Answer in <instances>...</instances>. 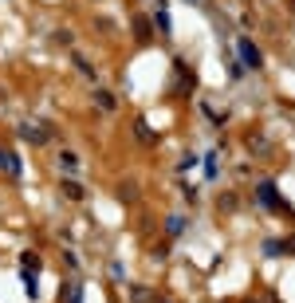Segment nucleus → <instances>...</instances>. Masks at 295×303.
Segmentation results:
<instances>
[{
	"label": "nucleus",
	"mask_w": 295,
	"mask_h": 303,
	"mask_svg": "<svg viewBox=\"0 0 295 303\" xmlns=\"http://www.w3.org/2000/svg\"><path fill=\"white\" fill-rule=\"evenodd\" d=\"M248 150H252V154H264V150H268V138H264V134H248Z\"/></svg>",
	"instance_id": "7"
},
{
	"label": "nucleus",
	"mask_w": 295,
	"mask_h": 303,
	"mask_svg": "<svg viewBox=\"0 0 295 303\" xmlns=\"http://www.w3.org/2000/svg\"><path fill=\"white\" fill-rule=\"evenodd\" d=\"M283 252H287V256H295V236H287V240H283Z\"/></svg>",
	"instance_id": "19"
},
{
	"label": "nucleus",
	"mask_w": 295,
	"mask_h": 303,
	"mask_svg": "<svg viewBox=\"0 0 295 303\" xmlns=\"http://www.w3.org/2000/svg\"><path fill=\"white\" fill-rule=\"evenodd\" d=\"M118 197H122V201H134V197H138V189H134V181H126V185H122V189H118Z\"/></svg>",
	"instance_id": "13"
},
{
	"label": "nucleus",
	"mask_w": 295,
	"mask_h": 303,
	"mask_svg": "<svg viewBox=\"0 0 295 303\" xmlns=\"http://www.w3.org/2000/svg\"><path fill=\"white\" fill-rule=\"evenodd\" d=\"M158 32H165V36H169V16H165V0H158Z\"/></svg>",
	"instance_id": "6"
},
{
	"label": "nucleus",
	"mask_w": 295,
	"mask_h": 303,
	"mask_svg": "<svg viewBox=\"0 0 295 303\" xmlns=\"http://www.w3.org/2000/svg\"><path fill=\"white\" fill-rule=\"evenodd\" d=\"M20 264H24V268H32V272H36V268H40V256H32V252H24V256H20Z\"/></svg>",
	"instance_id": "17"
},
{
	"label": "nucleus",
	"mask_w": 295,
	"mask_h": 303,
	"mask_svg": "<svg viewBox=\"0 0 295 303\" xmlns=\"http://www.w3.org/2000/svg\"><path fill=\"white\" fill-rule=\"evenodd\" d=\"M236 51H240V63H244V67H252V71H256V67H264V55H260V47L252 44L248 36H244V40H236Z\"/></svg>",
	"instance_id": "2"
},
{
	"label": "nucleus",
	"mask_w": 295,
	"mask_h": 303,
	"mask_svg": "<svg viewBox=\"0 0 295 303\" xmlns=\"http://www.w3.org/2000/svg\"><path fill=\"white\" fill-rule=\"evenodd\" d=\"M221 213H236V197H232V193H224V197H221Z\"/></svg>",
	"instance_id": "14"
},
{
	"label": "nucleus",
	"mask_w": 295,
	"mask_h": 303,
	"mask_svg": "<svg viewBox=\"0 0 295 303\" xmlns=\"http://www.w3.org/2000/svg\"><path fill=\"white\" fill-rule=\"evenodd\" d=\"M134 303H150V291L146 288H134Z\"/></svg>",
	"instance_id": "18"
},
{
	"label": "nucleus",
	"mask_w": 295,
	"mask_h": 303,
	"mask_svg": "<svg viewBox=\"0 0 295 303\" xmlns=\"http://www.w3.org/2000/svg\"><path fill=\"white\" fill-rule=\"evenodd\" d=\"M59 162H63V166H67V169H75V166H79V158H75L71 150H63V154H59Z\"/></svg>",
	"instance_id": "15"
},
{
	"label": "nucleus",
	"mask_w": 295,
	"mask_h": 303,
	"mask_svg": "<svg viewBox=\"0 0 295 303\" xmlns=\"http://www.w3.org/2000/svg\"><path fill=\"white\" fill-rule=\"evenodd\" d=\"M95 99H99L103 110H114V95H110V91H95Z\"/></svg>",
	"instance_id": "11"
},
{
	"label": "nucleus",
	"mask_w": 295,
	"mask_h": 303,
	"mask_svg": "<svg viewBox=\"0 0 295 303\" xmlns=\"http://www.w3.org/2000/svg\"><path fill=\"white\" fill-rule=\"evenodd\" d=\"M0 169H4L8 177H20V173H24V166H20V158H16L12 150H0Z\"/></svg>",
	"instance_id": "4"
},
{
	"label": "nucleus",
	"mask_w": 295,
	"mask_h": 303,
	"mask_svg": "<svg viewBox=\"0 0 295 303\" xmlns=\"http://www.w3.org/2000/svg\"><path fill=\"white\" fill-rule=\"evenodd\" d=\"M181 228H185V221H181V217H169V221H165V232H169V236H177Z\"/></svg>",
	"instance_id": "12"
},
{
	"label": "nucleus",
	"mask_w": 295,
	"mask_h": 303,
	"mask_svg": "<svg viewBox=\"0 0 295 303\" xmlns=\"http://www.w3.org/2000/svg\"><path fill=\"white\" fill-rule=\"evenodd\" d=\"M134 130H138V138H142V142H158V138H154V130H150V126H146L142 118L134 122Z\"/></svg>",
	"instance_id": "10"
},
{
	"label": "nucleus",
	"mask_w": 295,
	"mask_h": 303,
	"mask_svg": "<svg viewBox=\"0 0 295 303\" xmlns=\"http://www.w3.org/2000/svg\"><path fill=\"white\" fill-rule=\"evenodd\" d=\"M71 59H75V67H79L83 75H91V79H95V67H91V59H87V55H79V51H75Z\"/></svg>",
	"instance_id": "8"
},
{
	"label": "nucleus",
	"mask_w": 295,
	"mask_h": 303,
	"mask_svg": "<svg viewBox=\"0 0 295 303\" xmlns=\"http://www.w3.org/2000/svg\"><path fill=\"white\" fill-rule=\"evenodd\" d=\"M71 303H83V295H79V291H75V288H71Z\"/></svg>",
	"instance_id": "20"
},
{
	"label": "nucleus",
	"mask_w": 295,
	"mask_h": 303,
	"mask_svg": "<svg viewBox=\"0 0 295 303\" xmlns=\"http://www.w3.org/2000/svg\"><path fill=\"white\" fill-rule=\"evenodd\" d=\"M264 252H268V256H280V252H283V240H268Z\"/></svg>",
	"instance_id": "16"
},
{
	"label": "nucleus",
	"mask_w": 295,
	"mask_h": 303,
	"mask_svg": "<svg viewBox=\"0 0 295 303\" xmlns=\"http://www.w3.org/2000/svg\"><path fill=\"white\" fill-rule=\"evenodd\" d=\"M256 197H260V205H268V209H280V213H291V205L276 193V185L272 181H260L256 185Z\"/></svg>",
	"instance_id": "1"
},
{
	"label": "nucleus",
	"mask_w": 295,
	"mask_h": 303,
	"mask_svg": "<svg viewBox=\"0 0 295 303\" xmlns=\"http://www.w3.org/2000/svg\"><path fill=\"white\" fill-rule=\"evenodd\" d=\"M150 32H154V28H150L146 16H134V36H138V40H150Z\"/></svg>",
	"instance_id": "5"
},
{
	"label": "nucleus",
	"mask_w": 295,
	"mask_h": 303,
	"mask_svg": "<svg viewBox=\"0 0 295 303\" xmlns=\"http://www.w3.org/2000/svg\"><path fill=\"white\" fill-rule=\"evenodd\" d=\"M63 193H67V197H71V201H79V197H83V185H79V181H71V177H67V181H63Z\"/></svg>",
	"instance_id": "9"
},
{
	"label": "nucleus",
	"mask_w": 295,
	"mask_h": 303,
	"mask_svg": "<svg viewBox=\"0 0 295 303\" xmlns=\"http://www.w3.org/2000/svg\"><path fill=\"white\" fill-rule=\"evenodd\" d=\"M20 138L32 142V146H44L47 138H51V130H47L44 122H20Z\"/></svg>",
	"instance_id": "3"
}]
</instances>
